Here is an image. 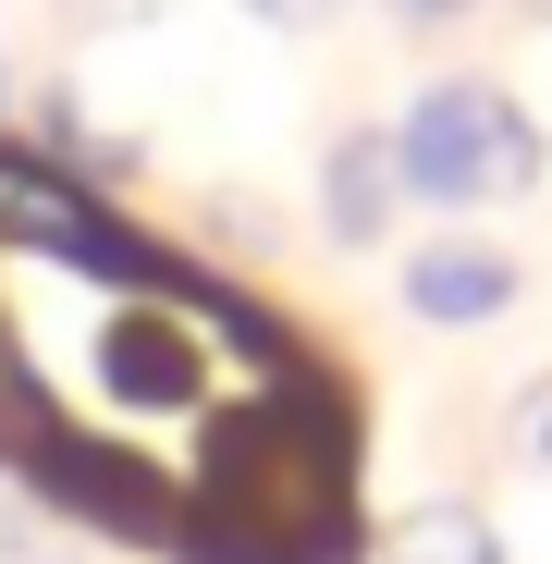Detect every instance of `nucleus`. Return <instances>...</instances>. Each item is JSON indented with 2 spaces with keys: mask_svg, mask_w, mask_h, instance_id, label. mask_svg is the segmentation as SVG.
Here are the masks:
<instances>
[{
  "mask_svg": "<svg viewBox=\"0 0 552 564\" xmlns=\"http://www.w3.org/2000/svg\"><path fill=\"white\" fill-rule=\"evenodd\" d=\"M393 172H405L418 209H504V197H540L552 184V135L504 99L491 74H442L393 123Z\"/></svg>",
  "mask_w": 552,
  "mask_h": 564,
  "instance_id": "nucleus-1",
  "label": "nucleus"
},
{
  "mask_svg": "<svg viewBox=\"0 0 552 564\" xmlns=\"http://www.w3.org/2000/svg\"><path fill=\"white\" fill-rule=\"evenodd\" d=\"M393 295H405V319H430V332H491V319H516L528 270H516V246H491V234H430V246L393 270Z\"/></svg>",
  "mask_w": 552,
  "mask_h": 564,
  "instance_id": "nucleus-2",
  "label": "nucleus"
},
{
  "mask_svg": "<svg viewBox=\"0 0 552 564\" xmlns=\"http://www.w3.org/2000/svg\"><path fill=\"white\" fill-rule=\"evenodd\" d=\"M393 209H405L393 135H381V123L332 135V148H320V234H332V246H381V234H393Z\"/></svg>",
  "mask_w": 552,
  "mask_h": 564,
  "instance_id": "nucleus-3",
  "label": "nucleus"
},
{
  "mask_svg": "<svg viewBox=\"0 0 552 564\" xmlns=\"http://www.w3.org/2000/svg\"><path fill=\"white\" fill-rule=\"evenodd\" d=\"M381 564H504V528H491V503H467V491H430V503H405V516L381 528Z\"/></svg>",
  "mask_w": 552,
  "mask_h": 564,
  "instance_id": "nucleus-4",
  "label": "nucleus"
},
{
  "mask_svg": "<svg viewBox=\"0 0 552 564\" xmlns=\"http://www.w3.org/2000/svg\"><path fill=\"white\" fill-rule=\"evenodd\" d=\"M504 454L552 479V368H540V381H516V405H504Z\"/></svg>",
  "mask_w": 552,
  "mask_h": 564,
  "instance_id": "nucleus-5",
  "label": "nucleus"
},
{
  "mask_svg": "<svg viewBox=\"0 0 552 564\" xmlns=\"http://www.w3.org/2000/svg\"><path fill=\"white\" fill-rule=\"evenodd\" d=\"M148 13H160V0H62L74 37H123V25H148Z\"/></svg>",
  "mask_w": 552,
  "mask_h": 564,
  "instance_id": "nucleus-6",
  "label": "nucleus"
},
{
  "mask_svg": "<svg viewBox=\"0 0 552 564\" xmlns=\"http://www.w3.org/2000/svg\"><path fill=\"white\" fill-rule=\"evenodd\" d=\"M246 13H258V25H283V37H320L344 0H246Z\"/></svg>",
  "mask_w": 552,
  "mask_h": 564,
  "instance_id": "nucleus-7",
  "label": "nucleus"
},
{
  "mask_svg": "<svg viewBox=\"0 0 552 564\" xmlns=\"http://www.w3.org/2000/svg\"><path fill=\"white\" fill-rule=\"evenodd\" d=\"M393 13H405V25H454V13H467V0H393Z\"/></svg>",
  "mask_w": 552,
  "mask_h": 564,
  "instance_id": "nucleus-8",
  "label": "nucleus"
},
{
  "mask_svg": "<svg viewBox=\"0 0 552 564\" xmlns=\"http://www.w3.org/2000/svg\"><path fill=\"white\" fill-rule=\"evenodd\" d=\"M0 111H13V74H0Z\"/></svg>",
  "mask_w": 552,
  "mask_h": 564,
  "instance_id": "nucleus-9",
  "label": "nucleus"
}]
</instances>
